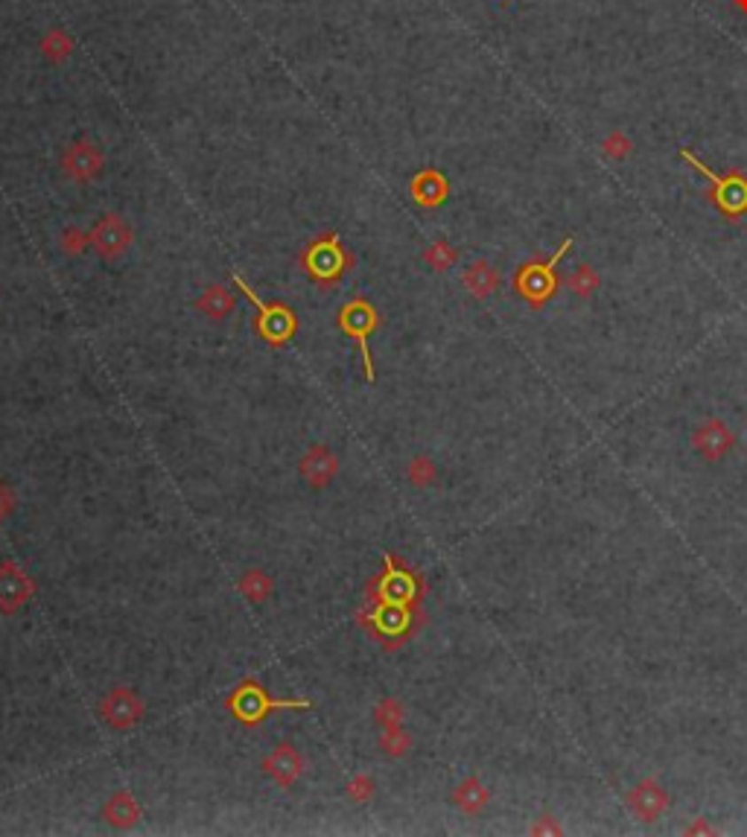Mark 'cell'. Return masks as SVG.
I'll return each instance as SVG.
<instances>
[{"mask_svg":"<svg viewBox=\"0 0 747 837\" xmlns=\"http://www.w3.org/2000/svg\"><path fill=\"white\" fill-rule=\"evenodd\" d=\"M228 709L245 726H257L266 721V715H272L275 709H310V701L307 697H298V701H290V697H272L257 680H243L237 689L228 694Z\"/></svg>","mask_w":747,"mask_h":837,"instance_id":"6da1fadb","label":"cell"},{"mask_svg":"<svg viewBox=\"0 0 747 837\" xmlns=\"http://www.w3.org/2000/svg\"><path fill=\"white\" fill-rule=\"evenodd\" d=\"M681 158H683V161H689L695 169H698L701 175L710 178V184H712L710 198H712L715 205H719V211H721L724 216L735 219V216L747 213V178H744L742 173H727V175L721 178L719 173H712V169L706 167L701 158L692 152V149H681Z\"/></svg>","mask_w":747,"mask_h":837,"instance_id":"7a4b0ae2","label":"cell"},{"mask_svg":"<svg viewBox=\"0 0 747 837\" xmlns=\"http://www.w3.org/2000/svg\"><path fill=\"white\" fill-rule=\"evenodd\" d=\"M234 283L248 298V301L257 306V336H261L263 342L272 345V347H281V345L290 342V338L295 336V330H298L295 313L286 310L284 304H263L261 298L252 292V286H245L243 277L234 275Z\"/></svg>","mask_w":747,"mask_h":837,"instance_id":"3957f363","label":"cell"},{"mask_svg":"<svg viewBox=\"0 0 747 837\" xmlns=\"http://www.w3.org/2000/svg\"><path fill=\"white\" fill-rule=\"evenodd\" d=\"M570 248H572V239H566V243L549 257V263H537V260L525 263L520 272H517V281H514L517 292H520L525 301H532L534 306H541L546 298L555 292V286H557L555 283V266L561 263V257L570 252Z\"/></svg>","mask_w":747,"mask_h":837,"instance_id":"277c9868","label":"cell"},{"mask_svg":"<svg viewBox=\"0 0 747 837\" xmlns=\"http://www.w3.org/2000/svg\"><path fill=\"white\" fill-rule=\"evenodd\" d=\"M338 327H342V333L347 338H354L356 347H360L362 353V365H365V376L368 380H374V362H371V351H368V338L377 330V313L374 306L362 301V298H356V301L345 304V310L338 313Z\"/></svg>","mask_w":747,"mask_h":837,"instance_id":"5b68a950","label":"cell"},{"mask_svg":"<svg viewBox=\"0 0 747 837\" xmlns=\"http://www.w3.org/2000/svg\"><path fill=\"white\" fill-rule=\"evenodd\" d=\"M132 243H135L132 225H128L121 213L99 216L97 225L91 228V245L103 260H121L128 248H132Z\"/></svg>","mask_w":747,"mask_h":837,"instance_id":"8992f818","label":"cell"},{"mask_svg":"<svg viewBox=\"0 0 747 837\" xmlns=\"http://www.w3.org/2000/svg\"><path fill=\"white\" fill-rule=\"evenodd\" d=\"M301 260L307 268H310V275L315 277V281L324 283V286H331L336 277H342L345 268L354 263L351 254L338 245L336 236H324V239H318V243H313L310 252H307Z\"/></svg>","mask_w":747,"mask_h":837,"instance_id":"52a82bcc","label":"cell"},{"mask_svg":"<svg viewBox=\"0 0 747 837\" xmlns=\"http://www.w3.org/2000/svg\"><path fill=\"white\" fill-rule=\"evenodd\" d=\"M99 717L112 726V730H132L144 721L146 706L141 701V694L135 689H126V686H117V689L108 692L103 701H99Z\"/></svg>","mask_w":747,"mask_h":837,"instance_id":"ba28073f","label":"cell"},{"mask_svg":"<svg viewBox=\"0 0 747 837\" xmlns=\"http://www.w3.org/2000/svg\"><path fill=\"white\" fill-rule=\"evenodd\" d=\"M35 598V581L15 561H0V613H18Z\"/></svg>","mask_w":747,"mask_h":837,"instance_id":"9c48e42d","label":"cell"},{"mask_svg":"<svg viewBox=\"0 0 747 837\" xmlns=\"http://www.w3.org/2000/svg\"><path fill=\"white\" fill-rule=\"evenodd\" d=\"M735 446V435L721 417H706V421L692 432V450L706 461H721V458Z\"/></svg>","mask_w":747,"mask_h":837,"instance_id":"30bf717a","label":"cell"},{"mask_svg":"<svg viewBox=\"0 0 747 837\" xmlns=\"http://www.w3.org/2000/svg\"><path fill=\"white\" fill-rule=\"evenodd\" d=\"M625 802L640 823H654L669 809V791L657 779H642L640 785H634V788L627 791Z\"/></svg>","mask_w":747,"mask_h":837,"instance_id":"8fae6325","label":"cell"},{"mask_svg":"<svg viewBox=\"0 0 747 837\" xmlns=\"http://www.w3.org/2000/svg\"><path fill=\"white\" fill-rule=\"evenodd\" d=\"M263 773L272 779L277 788H292L304 776V756L292 744H277L272 753L263 759Z\"/></svg>","mask_w":747,"mask_h":837,"instance_id":"7c38bea8","label":"cell"},{"mask_svg":"<svg viewBox=\"0 0 747 837\" xmlns=\"http://www.w3.org/2000/svg\"><path fill=\"white\" fill-rule=\"evenodd\" d=\"M103 164H105V158H103V152H99V146L91 141H76L74 146H67L65 155H62L65 175L74 178V182H79V184L94 182V178L99 175V169H103Z\"/></svg>","mask_w":747,"mask_h":837,"instance_id":"4fadbf2b","label":"cell"},{"mask_svg":"<svg viewBox=\"0 0 747 837\" xmlns=\"http://www.w3.org/2000/svg\"><path fill=\"white\" fill-rule=\"evenodd\" d=\"M298 473L310 487L315 491H324L327 484L333 482L336 473H338V458L331 446L324 444H313L310 450L301 455V461H298Z\"/></svg>","mask_w":747,"mask_h":837,"instance_id":"5bb4252c","label":"cell"},{"mask_svg":"<svg viewBox=\"0 0 747 837\" xmlns=\"http://www.w3.org/2000/svg\"><path fill=\"white\" fill-rule=\"evenodd\" d=\"M103 817H105V823L112 825V829L126 832V829H135V825L141 823L144 811H141V805H137V800L132 794L117 791V794H112V800L103 805Z\"/></svg>","mask_w":747,"mask_h":837,"instance_id":"9a60e30c","label":"cell"},{"mask_svg":"<svg viewBox=\"0 0 747 837\" xmlns=\"http://www.w3.org/2000/svg\"><path fill=\"white\" fill-rule=\"evenodd\" d=\"M500 283H502L500 272H496V266H491L487 260H473V263L462 272V286H464L473 298H479V301L491 298L496 289H500Z\"/></svg>","mask_w":747,"mask_h":837,"instance_id":"2e32d148","label":"cell"},{"mask_svg":"<svg viewBox=\"0 0 747 837\" xmlns=\"http://www.w3.org/2000/svg\"><path fill=\"white\" fill-rule=\"evenodd\" d=\"M450 193V184L447 178L438 173V169H424L412 178V198L421 207H438Z\"/></svg>","mask_w":747,"mask_h":837,"instance_id":"e0dca14e","label":"cell"},{"mask_svg":"<svg viewBox=\"0 0 747 837\" xmlns=\"http://www.w3.org/2000/svg\"><path fill=\"white\" fill-rule=\"evenodd\" d=\"M453 802L464 814H482L491 802V791L479 782V776H467L453 788Z\"/></svg>","mask_w":747,"mask_h":837,"instance_id":"ac0fdd59","label":"cell"},{"mask_svg":"<svg viewBox=\"0 0 747 837\" xmlns=\"http://www.w3.org/2000/svg\"><path fill=\"white\" fill-rule=\"evenodd\" d=\"M196 310L211 318V322H222V318H228L237 310V298L228 292L225 286L214 283V286L205 289V295H198Z\"/></svg>","mask_w":747,"mask_h":837,"instance_id":"d6986e66","label":"cell"},{"mask_svg":"<svg viewBox=\"0 0 747 837\" xmlns=\"http://www.w3.org/2000/svg\"><path fill=\"white\" fill-rule=\"evenodd\" d=\"M237 590H240V595L245 598V601L263 604V601H268V598H272L275 581H272V577H268L263 570H248V572L240 575V584H237Z\"/></svg>","mask_w":747,"mask_h":837,"instance_id":"ffe728a7","label":"cell"},{"mask_svg":"<svg viewBox=\"0 0 747 837\" xmlns=\"http://www.w3.org/2000/svg\"><path fill=\"white\" fill-rule=\"evenodd\" d=\"M566 286H570L579 298H590V295H595V289L602 286V277L590 263H579L570 275H566Z\"/></svg>","mask_w":747,"mask_h":837,"instance_id":"44dd1931","label":"cell"},{"mask_svg":"<svg viewBox=\"0 0 747 837\" xmlns=\"http://www.w3.org/2000/svg\"><path fill=\"white\" fill-rule=\"evenodd\" d=\"M458 260V252L447 243V239H435L432 245H426L424 252V263L432 268V272H447V268H453Z\"/></svg>","mask_w":747,"mask_h":837,"instance_id":"7402d4cb","label":"cell"},{"mask_svg":"<svg viewBox=\"0 0 747 837\" xmlns=\"http://www.w3.org/2000/svg\"><path fill=\"white\" fill-rule=\"evenodd\" d=\"M42 53L50 62H65V58L74 53V38L67 35L65 29H50L42 42Z\"/></svg>","mask_w":747,"mask_h":837,"instance_id":"603a6c76","label":"cell"},{"mask_svg":"<svg viewBox=\"0 0 747 837\" xmlns=\"http://www.w3.org/2000/svg\"><path fill=\"white\" fill-rule=\"evenodd\" d=\"M380 750L392 759H401L412 750V735L403 730V726H392V730L380 732Z\"/></svg>","mask_w":747,"mask_h":837,"instance_id":"cb8c5ba5","label":"cell"},{"mask_svg":"<svg viewBox=\"0 0 747 837\" xmlns=\"http://www.w3.org/2000/svg\"><path fill=\"white\" fill-rule=\"evenodd\" d=\"M374 724L380 730H392V726H403V703L397 697H383L374 706Z\"/></svg>","mask_w":747,"mask_h":837,"instance_id":"d4e9b609","label":"cell"},{"mask_svg":"<svg viewBox=\"0 0 747 837\" xmlns=\"http://www.w3.org/2000/svg\"><path fill=\"white\" fill-rule=\"evenodd\" d=\"M406 476H409V482L415 484V487H432L435 484V478H438V467H435V461L430 455H415L412 461H409V470H406Z\"/></svg>","mask_w":747,"mask_h":837,"instance_id":"484cf974","label":"cell"},{"mask_svg":"<svg viewBox=\"0 0 747 837\" xmlns=\"http://www.w3.org/2000/svg\"><path fill=\"white\" fill-rule=\"evenodd\" d=\"M345 794H347V800L351 802H368V800H374V794H377V782H374V776H368V773H356L351 782H347V788H345Z\"/></svg>","mask_w":747,"mask_h":837,"instance_id":"4316f807","label":"cell"},{"mask_svg":"<svg viewBox=\"0 0 747 837\" xmlns=\"http://www.w3.org/2000/svg\"><path fill=\"white\" fill-rule=\"evenodd\" d=\"M58 245H62L65 254L79 257L91 245V231H82V228H65V234L58 236Z\"/></svg>","mask_w":747,"mask_h":837,"instance_id":"83f0119b","label":"cell"},{"mask_svg":"<svg viewBox=\"0 0 747 837\" xmlns=\"http://www.w3.org/2000/svg\"><path fill=\"white\" fill-rule=\"evenodd\" d=\"M631 149H634V143L625 132H611L602 141V152L607 158H613V161H625V158L631 155Z\"/></svg>","mask_w":747,"mask_h":837,"instance_id":"f1b7e54d","label":"cell"},{"mask_svg":"<svg viewBox=\"0 0 747 837\" xmlns=\"http://www.w3.org/2000/svg\"><path fill=\"white\" fill-rule=\"evenodd\" d=\"M529 832H532V834H555V837H557V834H564V825L557 823L555 814H541V817H537V823L532 825Z\"/></svg>","mask_w":747,"mask_h":837,"instance_id":"f546056e","label":"cell"},{"mask_svg":"<svg viewBox=\"0 0 747 837\" xmlns=\"http://www.w3.org/2000/svg\"><path fill=\"white\" fill-rule=\"evenodd\" d=\"M12 511H15V493H12V487L0 482V520H6Z\"/></svg>","mask_w":747,"mask_h":837,"instance_id":"4dcf8cb0","label":"cell"},{"mask_svg":"<svg viewBox=\"0 0 747 837\" xmlns=\"http://www.w3.org/2000/svg\"><path fill=\"white\" fill-rule=\"evenodd\" d=\"M712 832H715V829H712V825L706 823V820H695L689 829H686V834H712Z\"/></svg>","mask_w":747,"mask_h":837,"instance_id":"1f68e13d","label":"cell"},{"mask_svg":"<svg viewBox=\"0 0 747 837\" xmlns=\"http://www.w3.org/2000/svg\"><path fill=\"white\" fill-rule=\"evenodd\" d=\"M735 6H739L742 12H747V0H735Z\"/></svg>","mask_w":747,"mask_h":837,"instance_id":"d6a6232c","label":"cell"},{"mask_svg":"<svg viewBox=\"0 0 747 837\" xmlns=\"http://www.w3.org/2000/svg\"><path fill=\"white\" fill-rule=\"evenodd\" d=\"M744 455H747V450H744Z\"/></svg>","mask_w":747,"mask_h":837,"instance_id":"836d02e7","label":"cell"},{"mask_svg":"<svg viewBox=\"0 0 747 837\" xmlns=\"http://www.w3.org/2000/svg\"><path fill=\"white\" fill-rule=\"evenodd\" d=\"M0 523H4V520H0Z\"/></svg>","mask_w":747,"mask_h":837,"instance_id":"e575fe53","label":"cell"}]
</instances>
